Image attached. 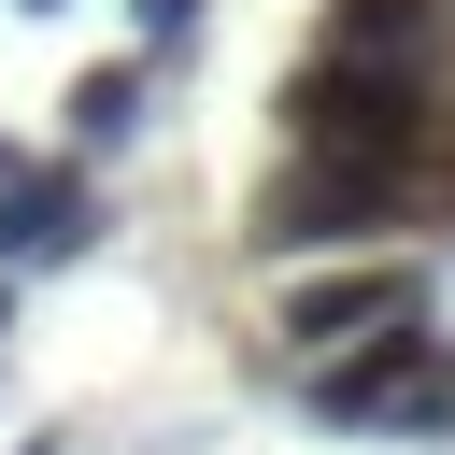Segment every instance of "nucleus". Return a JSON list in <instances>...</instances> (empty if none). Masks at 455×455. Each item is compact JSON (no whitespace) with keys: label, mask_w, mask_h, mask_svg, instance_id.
<instances>
[{"label":"nucleus","mask_w":455,"mask_h":455,"mask_svg":"<svg viewBox=\"0 0 455 455\" xmlns=\"http://www.w3.org/2000/svg\"><path fill=\"white\" fill-rule=\"evenodd\" d=\"M427 199V171H384V156H284L256 185V256H341L370 228H398Z\"/></svg>","instance_id":"obj_2"},{"label":"nucleus","mask_w":455,"mask_h":455,"mask_svg":"<svg viewBox=\"0 0 455 455\" xmlns=\"http://www.w3.org/2000/svg\"><path fill=\"white\" fill-rule=\"evenodd\" d=\"M85 242V185L71 171H0V270L14 256H71Z\"/></svg>","instance_id":"obj_5"},{"label":"nucleus","mask_w":455,"mask_h":455,"mask_svg":"<svg viewBox=\"0 0 455 455\" xmlns=\"http://www.w3.org/2000/svg\"><path fill=\"white\" fill-rule=\"evenodd\" d=\"M412 313H427V270H412V256H384V270H341V284H299V299H284V341L341 355V341H384V327H412Z\"/></svg>","instance_id":"obj_4"},{"label":"nucleus","mask_w":455,"mask_h":455,"mask_svg":"<svg viewBox=\"0 0 455 455\" xmlns=\"http://www.w3.org/2000/svg\"><path fill=\"white\" fill-rule=\"evenodd\" d=\"M441 57H313L284 85V142L299 156H384V171H441Z\"/></svg>","instance_id":"obj_1"},{"label":"nucleus","mask_w":455,"mask_h":455,"mask_svg":"<svg viewBox=\"0 0 455 455\" xmlns=\"http://www.w3.org/2000/svg\"><path fill=\"white\" fill-rule=\"evenodd\" d=\"M0 171H14V156H0Z\"/></svg>","instance_id":"obj_10"},{"label":"nucleus","mask_w":455,"mask_h":455,"mask_svg":"<svg viewBox=\"0 0 455 455\" xmlns=\"http://www.w3.org/2000/svg\"><path fill=\"white\" fill-rule=\"evenodd\" d=\"M455 0H327V57H441Z\"/></svg>","instance_id":"obj_6"},{"label":"nucleus","mask_w":455,"mask_h":455,"mask_svg":"<svg viewBox=\"0 0 455 455\" xmlns=\"http://www.w3.org/2000/svg\"><path fill=\"white\" fill-rule=\"evenodd\" d=\"M0 313H14V284H0Z\"/></svg>","instance_id":"obj_9"},{"label":"nucleus","mask_w":455,"mask_h":455,"mask_svg":"<svg viewBox=\"0 0 455 455\" xmlns=\"http://www.w3.org/2000/svg\"><path fill=\"white\" fill-rule=\"evenodd\" d=\"M313 412H341V427H455V341L412 313V327H384V341H341V355H313V384H299Z\"/></svg>","instance_id":"obj_3"},{"label":"nucleus","mask_w":455,"mask_h":455,"mask_svg":"<svg viewBox=\"0 0 455 455\" xmlns=\"http://www.w3.org/2000/svg\"><path fill=\"white\" fill-rule=\"evenodd\" d=\"M185 14H199V0H142V28H156V43H171V28H185Z\"/></svg>","instance_id":"obj_8"},{"label":"nucleus","mask_w":455,"mask_h":455,"mask_svg":"<svg viewBox=\"0 0 455 455\" xmlns=\"http://www.w3.org/2000/svg\"><path fill=\"white\" fill-rule=\"evenodd\" d=\"M71 128H85V142H128V128H142V71H128V57L85 71V85H71Z\"/></svg>","instance_id":"obj_7"}]
</instances>
